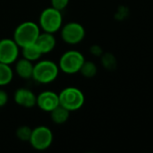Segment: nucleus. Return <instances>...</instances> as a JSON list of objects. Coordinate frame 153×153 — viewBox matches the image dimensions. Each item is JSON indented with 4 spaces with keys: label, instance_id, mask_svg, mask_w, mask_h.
<instances>
[{
    "label": "nucleus",
    "instance_id": "16",
    "mask_svg": "<svg viewBox=\"0 0 153 153\" xmlns=\"http://www.w3.org/2000/svg\"><path fill=\"white\" fill-rule=\"evenodd\" d=\"M79 73L85 78H93L96 76V74L97 73L96 65L92 61L85 60L80 70H79Z\"/></svg>",
    "mask_w": 153,
    "mask_h": 153
},
{
    "label": "nucleus",
    "instance_id": "10",
    "mask_svg": "<svg viewBox=\"0 0 153 153\" xmlns=\"http://www.w3.org/2000/svg\"><path fill=\"white\" fill-rule=\"evenodd\" d=\"M14 102L23 108H32L36 106L37 96L27 88H19L14 94Z\"/></svg>",
    "mask_w": 153,
    "mask_h": 153
},
{
    "label": "nucleus",
    "instance_id": "20",
    "mask_svg": "<svg viewBox=\"0 0 153 153\" xmlns=\"http://www.w3.org/2000/svg\"><path fill=\"white\" fill-rule=\"evenodd\" d=\"M90 52L93 56H101L103 55V48L99 45H93L90 48Z\"/></svg>",
    "mask_w": 153,
    "mask_h": 153
},
{
    "label": "nucleus",
    "instance_id": "7",
    "mask_svg": "<svg viewBox=\"0 0 153 153\" xmlns=\"http://www.w3.org/2000/svg\"><path fill=\"white\" fill-rule=\"evenodd\" d=\"M61 39L69 45H77L83 41L86 36V30L82 24L77 22H70L60 28Z\"/></svg>",
    "mask_w": 153,
    "mask_h": 153
},
{
    "label": "nucleus",
    "instance_id": "21",
    "mask_svg": "<svg viewBox=\"0 0 153 153\" xmlns=\"http://www.w3.org/2000/svg\"><path fill=\"white\" fill-rule=\"evenodd\" d=\"M8 101V95L5 91L0 89V108L5 107Z\"/></svg>",
    "mask_w": 153,
    "mask_h": 153
},
{
    "label": "nucleus",
    "instance_id": "1",
    "mask_svg": "<svg viewBox=\"0 0 153 153\" xmlns=\"http://www.w3.org/2000/svg\"><path fill=\"white\" fill-rule=\"evenodd\" d=\"M59 65L51 60H38L33 65L32 79L41 84L53 82L59 75Z\"/></svg>",
    "mask_w": 153,
    "mask_h": 153
},
{
    "label": "nucleus",
    "instance_id": "17",
    "mask_svg": "<svg viewBox=\"0 0 153 153\" xmlns=\"http://www.w3.org/2000/svg\"><path fill=\"white\" fill-rule=\"evenodd\" d=\"M101 57V64L105 69L112 71L115 70L117 66V60L112 53H103Z\"/></svg>",
    "mask_w": 153,
    "mask_h": 153
},
{
    "label": "nucleus",
    "instance_id": "4",
    "mask_svg": "<svg viewBox=\"0 0 153 153\" xmlns=\"http://www.w3.org/2000/svg\"><path fill=\"white\" fill-rule=\"evenodd\" d=\"M60 105L69 112L80 109L85 103L84 93L76 87H66L59 94Z\"/></svg>",
    "mask_w": 153,
    "mask_h": 153
},
{
    "label": "nucleus",
    "instance_id": "19",
    "mask_svg": "<svg viewBox=\"0 0 153 153\" xmlns=\"http://www.w3.org/2000/svg\"><path fill=\"white\" fill-rule=\"evenodd\" d=\"M69 3V0H50V6L59 11H62L68 6Z\"/></svg>",
    "mask_w": 153,
    "mask_h": 153
},
{
    "label": "nucleus",
    "instance_id": "3",
    "mask_svg": "<svg viewBox=\"0 0 153 153\" xmlns=\"http://www.w3.org/2000/svg\"><path fill=\"white\" fill-rule=\"evenodd\" d=\"M62 14L61 11H59L53 7L45 8L40 14L39 27L45 32L56 33L62 27Z\"/></svg>",
    "mask_w": 153,
    "mask_h": 153
},
{
    "label": "nucleus",
    "instance_id": "2",
    "mask_svg": "<svg viewBox=\"0 0 153 153\" xmlns=\"http://www.w3.org/2000/svg\"><path fill=\"white\" fill-rule=\"evenodd\" d=\"M41 33V29L36 22H23L20 23L14 31L13 39L20 48L35 43L38 36Z\"/></svg>",
    "mask_w": 153,
    "mask_h": 153
},
{
    "label": "nucleus",
    "instance_id": "5",
    "mask_svg": "<svg viewBox=\"0 0 153 153\" xmlns=\"http://www.w3.org/2000/svg\"><path fill=\"white\" fill-rule=\"evenodd\" d=\"M83 54L78 50H68L64 52L59 60V68L67 74L79 73V70L85 61Z\"/></svg>",
    "mask_w": 153,
    "mask_h": 153
},
{
    "label": "nucleus",
    "instance_id": "13",
    "mask_svg": "<svg viewBox=\"0 0 153 153\" xmlns=\"http://www.w3.org/2000/svg\"><path fill=\"white\" fill-rule=\"evenodd\" d=\"M69 114L70 112L60 105L50 112V119L56 125H63L66 123L69 118Z\"/></svg>",
    "mask_w": 153,
    "mask_h": 153
},
{
    "label": "nucleus",
    "instance_id": "8",
    "mask_svg": "<svg viewBox=\"0 0 153 153\" xmlns=\"http://www.w3.org/2000/svg\"><path fill=\"white\" fill-rule=\"evenodd\" d=\"M19 46L13 39H0V62L7 65L15 63L19 56Z\"/></svg>",
    "mask_w": 153,
    "mask_h": 153
},
{
    "label": "nucleus",
    "instance_id": "6",
    "mask_svg": "<svg viewBox=\"0 0 153 153\" xmlns=\"http://www.w3.org/2000/svg\"><path fill=\"white\" fill-rule=\"evenodd\" d=\"M52 142L53 134L49 127L40 126L32 129L29 143L34 150L40 152L46 151L51 146Z\"/></svg>",
    "mask_w": 153,
    "mask_h": 153
},
{
    "label": "nucleus",
    "instance_id": "14",
    "mask_svg": "<svg viewBox=\"0 0 153 153\" xmlns=\"http://www.w3.org/2000/svg\"><path fill=\"white\" fill-rule=\"evenodd\" d=\"M22 53H23V57L31 62L38 61L43 55L35 43L22 48Z\"/></svg>",
    "mask_w": 153,
    "mask_h": 153
},
{
    "label": "nucleus",
    "instance_id": "11",
    "mask_svg": "<svg viewBox=\"0 0 153 153\" xmlns=\"http://www.w3.org/2000/svg\"><path fill=\"white\" fill-rule=\"evenodd\" d=\"M35 44L43 55L48 54L54 49L56 46V39L54 37V34L43 31L41 32L38 36Z\"/></svg>",
    "mask_w": 153,
    "mask_h": 153
},
{
    "label": "nucleus",
    "instance_id": "12",
    "mask_svg": "<svg viewBox=\"0 0 153 153\" xmlns=\"http://www.w3.org/2000/svg\"><path fill=\"white\" fill-rule=\"evenodd\" d=\"M15 73L17 76L23 80H28L32 78V72H33V64L32 62L25 59L21 58L15 61Z\"/></svg>",
    "mask_w": 153,
    "mask_h": 153
},
{
    "label": "nucleus",
    "instance_id": "18",
    "mask_svg": "<svg viewBox=\"0 0 153 153\" xmlns=\"http://www.w3.org/2000/svg\"><path fill=\"white\" fill-rule=\"evenodd\" d=\"M32 129L27 126H22L18 127L15 131V135L18 138V140L22 142H29L31 134H32Z\"/></svg>",
    "mask_w": 153,
    "mask_h": 153
},
{
    "label": "nucleus",
    "instance_id": "15",
    "mask_svg": "<svg viewBox=\"0 0 153 153\" xmlns=\"http://www.w3.org/2000/svg\"><path fill=\"white\" fill-rule=\"evenodd\" d=\"M14 78V71L10 65L0 62V87L8 85Z\"/></svg>",
    "mask_w": 153,
    "mask_h": 153
},
{
    "label": "nucleus",
    "instance_id": "9",
    "mask_svg": "<svg viewBox=\"0 0 153 153\" xmlns=\"http://www.w3.org/2000/svg\"><path fill=\"white\" fill-rule=\"evenodd\" d=\"M59 105V94L54 91H44L37 96L36 106L44 112L50 113Z\"/></svg>",
    "mask_w": 153,
    "mask_h": 153
}]
</instances>
